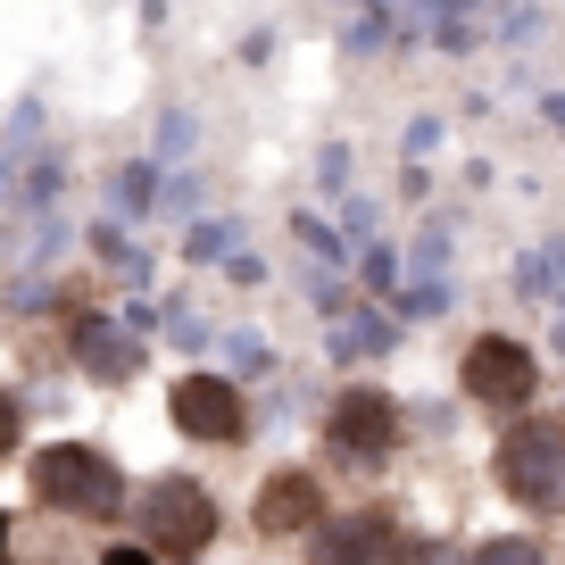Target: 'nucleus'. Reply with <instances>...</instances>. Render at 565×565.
<instances>
[{"label":"nucleus","instance_id":"nucleus-10","mask_svg":"<svg viewBox=\"0 0 565 565\" xmlns=\"http://www.w3.org/2000/svg\"><path fill=\"white\" fill-rule=\"evenodd\" d=\"M18 449H25V399H18L9 383H0V466L18 458Z\"/></svg>","mask_w":565,"mask_h":565},{"label":"nucleus","instance_id":"nucleus-3","mask_svg":"<svg viewBox=\"0 0 565 565\" xmlns=\"http://www.w3.org/2000/svg\"><path fill=\"white\" fill-rule=\"evenodd\" d=\"M125 515H134V541L150 548V557H167V565L209 557V548L225 541V508H216V491L200 475H150Z\"/></svg>","mask_w":565,"mask_h":565},{"label":"nucleus","instance_id":"nucleus-12","mask_svg":"<svg viewBox=\"0 0 565 565\" xmlns=\"http://www.w3.org/2000/svg\"><path fill=\"white\" fill-rule=\"evenodd\" d=\"M0 557H9V515H0Z\"/></svg>","mask_w":565,"mask_h":565},{"label":"nucleus","instance_id":"nucleus-4","mask_svg":"<svg viewBox=\"0 0 565 565\" xmlns=\"http://www.w3.org/2000/svg\"><path fill=\"white\" fill-rule=\"evenodd\" d=\"M458 391H466V399H475L491 424L524 416V407L541 399V350L491 324V333H475V341L458 350Z\"/></svg>","mask_w":565,"mask_h":565},{"label":"nucleus","instance_id":"nucleus-7","mask_svg":"<svg viewBox=\"0 0 565 565\" xmlns=\"http://www.w3.org/2000/svg\"><path fill=\"white\" fill-rule=\"evenodd\" d=\"M300 548L308 565H407V515L391 499H358V508L324 515Z\"/></svg>","mask_w":565,"mask_h":565},{"label":"nucleus","instance_id":"nucleus-6","mask_svg":"<svg viewBox=\"0 0 565 565\" xmlns=\"http://www.w3.org/2000/svg\"><path fill=\"white\" fill-rule=\"evenodd\" d=\"M399 441H407V407L383 383H341L333 391V407H324V449L333 458L383 466V458H399Z\"/></svg>","mask_w":565,"mask_h":565},{"label":"nucleus","instance_id":"nucleus-2","mask_svg":"<svg viewBox=\"0 0 565 565\" xmlns=\"http://www.w3.org/2000/svg\"><path fill=\"white\" fill-rule=\"evenodd\" d=\"M491 482L508 508L524 515H565V407H541L532 399L524 416L499 424V441H491Z\"/></svg>","mask_w":565,"mask_h":565},{"label":"nucleus","instance_id":"nucleus-9","mask_svg":"<svg viewBox=\"0 0 565 565\" xmlns=\"http://www.w3.org/2000/svg\"><path fill=\"white\" fill-rule=\"evenodd\" d=\"M475 565H557V557H548L541 532H491V541L475 548Z\"/></svg>","mask_w":565,"mask_h":565},{"label":"nucleus","instance_id":"nucleus-5","mask_svg":"<svg viewBox=\"0 0 565 565\" xmlns=\"http://www.w3.org/2000/svg\"><path fill=\"white\" fill-rule=\"evenodd\" d=\"M167 424H175L183 441H200V449H242L258 416H249V391L233 383V374L192 366V374L167 383Z\"/></svg>","mask_w":565,"mask_h":565},{"label":"nucleus","instance_id":"nucleus-1","mask_svg":"<svg viewBox=\"0 0 565 565\" xmlns=\"http://www.w3.org/2000/svg\"><path fill=\"white\" fill-rule=\"evenodd\" d=\"M25 499L58 524H117L134 508V482L100 441H42L25 458Z\"/></svg>","mask_w":565,"mask_h":565},{"label":"nucleus","instance_id":"nucleus-13","mask_svg":"<svg viewBox=\"0 0 565 565\" xmlns=\"http://www.w3.org/2000/svg\"><path fill=\"white\" fill-rule=\"evenodd\" d=\"M175 565H209V557H175Z\"/></svg>","mask_w":565,"mask_h":565},{"label":"nucleus","instance_id":"nucleus-8","mask_svg":"<svg viewBox=\"0 0 565 565\" xmlns=\"http://www.w3.org/2000/svg\"><path fill=\"white\" fill-rule=\"evenodd\" d=\"M324 515H333V491H324L317 466H275V475H258V491H249V532H258V541H308Z\"/></svg>","mask_w":565,"mask_h":565},{"label":"nucleus","instance_id":"nucleus-11","mask_svg":"<svg viewBox=\"0 0 565 565\" xmlns=\"http://www.w3.org/2000/svg\"><path fill=\"white\" fill-rule=\"evenodd\" d=\"M100 565H167V557H150L141 541H108V548H100Z\"/></svg>","mask_w":565,"mask_h":565}]
</instances>
